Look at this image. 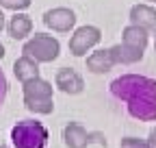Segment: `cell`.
<instances>
[{"mask_svg":"<svg viewBox=\"0 0 156 148\" xmlns=\"http://www.w3.org/2000/svg\"><path fill=\"white\" fill-rule=\"evenodd\" d=\"M108 91L115 100L126 105L130 118L156 122V79L143 74H122L108 85Z\"/></svg>","mask_w":156,"mask_h":148,"instance_id":"1","label":"cell"},{"mask_svg":"<svg viewBox=\"0 0 156 148\" xmlns=\"http://www.w3.org/2000/svg\"><path fill=\"white\" fill-rule=\"evenodd\" d=\"M11 142L15 148H46L48 128L39 120H20L11 128Z\"/></svg>","mask_w":156,"mask_h":148,"instance_id":"2","label":"cell"},{"mask_svg":"<svg viewBox=\"0 0 156 148\" xmlns=\"http://www.w3.org/2000/svg\"><path fill=\"white\" fill-rule=\"evenodd\" d=\"M24 87V105L33 113H41L48 116L54 111V102H52V85L44 79H33L28 83H22Z\"/></svg>","mask_w":156,"mask_h":148,"instance_id":"3","label":"cell"},{"mask_svg":"<svg viewBox=\"0 0 156 148\" xmlns=\"http://www.w3.org/2000/svg\"><path fill=\"white\" fill-rule=\"evenodd\" d=\"M58 50H61L58 39H54L52 35H46V33H35L24 44L22 52L37 63H50L58 57Z\"/></svg>","mask_w":156,"mask_h":148,"instance_id":"4","label":"cell"},{"mask_svg":"<svg viewBox=\"0 0 156 148\" xmlns=\"http://www.w3.org/2000/svg\"><path fill=\"white\" fill-rule=\"evenodd\" d=\"M63 142H65L67 148H87L89 144L106 146V137L102 133L87 131V128L83 124H78V122H69L63 128Z\"/></svg>","mask_w":156,"mask_h":148,"instance_id":"5","label":"cell"},{"mask_svg":"<svg viewBox=\"0 0 156 148\" xmlns=\"http://www.w3.org/2000/svg\"><path fill=\"white\" fill-rule=\"evenodd\" d=\"M102 39V33L98 26H80L69 39V52L76 57L87 54V50H91L98 42Z\"/></svg>","mask_w":156,"mask_h":148,"instance_id":"6","label":"cell"},{"mask_svg":"<svg viewBox=\"0 0 156 148\" xmlns=\"http://www.w3.org/2000/svg\"><path fill=\"white\" fill-rule=\"evenodd\" d=\"M44 24L52 31H58V33H65L69 31L74 24H76V15L72 9H65V7H56V9H50L44 13Z\"/></svg>","mask_w":156,"mask_h":148,"instance_id":"7","label":"cell"},{"mask_svg":"<svg viewBox=\"0 0 156 148\" xmlns=\"http://www.w3.org/2000/svg\"><path fill=\"white\" fill-rule=\"evenodd\" d=\"M54 85L63 91V94H80L85 89V83L80 79V74L72 68H61L54 76Z\"/></svg>","mask_w":156,"mask_h":148,"instance_id":"8","label":"cell"},{"mask_svg":"<svg viewBox=\"0 0 156 148\" xmlns=\"http://www.w3.org/2000/svg\"><path fill=\"white\" fill-rule=\"evenodd\" d=\"M122 46H126L128 50L136 52L143 57L145 52V46H147V31L145 28H139V26H126L124 33H122Z\"/></svg>","mask_w":156,"mask_h":148,"instance_id":"9","label":"cell"},{"mask_svg":"<svg viewBox=\"0 0 156 148\" xmlns=\"http://www.w3.org/2000/svg\"><path fill=\"white\" fill-rule=\"evenodd\" d=\"M130 24L145 31H156V11L147 5H134L130 9Z\"/></svg>","mask_w":156,"mask_h":148,"instance_id":"10","label":"cell"},{"mask_svg":"<svg viewBox=\"0 0 156 148\" xmlns=\"http://www.w3.org/2000/svg\"><path fill=\"white\" fill-rule=\"evenodd\" d=\"M13 74H15V79L22 81V83L39 79V63L33 61L30 57H26V54H22V57L13 63Z\"/></svg>","mask_w":156,"mask_h":148,"instance_id":"11","label":"cell"},{"mask_svg":"<svg viewBox=\"0 0 156 148\" xmlns=\"http://www.w3.org/2000/svg\"><path fill=\"white\" fill-rule=\"evenodd\" d=\"M115 65V59L111 50H95L87 57V70H91L93 74H104Z\"/></svg>","mask_w":156,"mask_h":148,"instance_id":"12","label":"cell"},{"mask_svg":"<svg viewBox=\"0 0 156 148\" xmlns=\"http://www.w3.org/2000/svg\"><path fill=\"white\" fill-rule=\"evenodd\" d=\"M30 28H33V22L24 13H15L11 17V22H9V35L13 39H24V37L30 33Z\"/></svg>","mask_w":156,"mask_h":148,"instance_id":"13","label":"cell"},{"mask_svg":"<svg viewBox=\"0 0 156 148\" xmlns=\"http://www.w3.org/2000/svg\"><path fill=\"white\" fill-rule=\"evenodd\" d=\"M0 7L11 9V11H24L30 7V0H0Z\"/></svg>","mask_w":156,"mask_h":148,"instance_id":"14","label":"cell"},{"mask_svg":"<svg viewBox=\"0 0 156 148\" xmlns=\"http://www.w3.org/2000/svg\"><path fill=\"white\" fill-rule=\"evenodd\" d=\"M119 148H152L147 139H139V137H124Z\"/></svg>","mask_w":156,"mask_h":148,"instance_id":"15","label":"cell"},{"mask_svg":"<svg viewBox=\"0 0 156 148\" xmlns=\"http://www.w3.org/2000/svg\"><path fill=\"white\" fill-rule=\"evenodd\" d=\"M7 91H9V83H7L5 72L0 70V107H2V102L7 100Z\"/></svg>","mask_w":156,"mask_h":148,"instance_id":"16","label":"cell"},{"mask_svg":"<svg viewBox=\"0 0 156 148\" xmlns=\"http://www.w3.org/2000/svg\"><path fill=\"white\" fill-rule=\"evenodd\" d=\"M147 142H150V146H152V148H156V128H152V131H150Z\"/></svg>","mask_w":156,"mask_h":148,"instance_id":"17","label":"cell"},{"mask_svg":"<svg viewBox=\"0 0 156 148\" xmlns=\"http://www.w3.org/2000/svg\"><path fill=\"white\" fill-rule=\"evenodd\" d=\"M5 28V15H2V11H0V31Z\"/></svg>","mask_w":156,"mask_h":148,"instance_id":"18","label":"cell"},{"mask_svg":"<svg viewBox=\"0 0 156 148\" xmlns=\"http://www.w3.org/2000/svg\"><path fill=\"white\" fill-rule=\"evenodd\" d=\"M2 57H5V46L0 44V59H2Z\"/></svg>","mask_w":156,"mask_h":148,"instance_id":"19","label":"cell"},{"mask_svg":"<svg viewBox=\"0 0 156 148\" xmlns=\"http://www.w3.org/2000/svg\"><path fill=\"white\" fill-rule=\"evenodd\" d=\"M154 48H156V31H154Z\"/></svg>","mask_w":156,"mask_h":148,"instance_id":"20","label":"cell"},{"mask_svg":"<svg viewBox=\"0 0 156 148\" xmlns=\"http://www.w3.org/2000/svg\"><path fill=\"white\" fill-rule=\"evenodd\" d=\"M0 148H9V146H7V144H0Z\"/></svg>","mask_w":156,"mask_h":148,"instance_id":"21","label":"cell"},{"mask_svg":"<svg viewBox=\"0 0 156 148\" xmlns=\"http://www.w3.org/2000/svg\"><path fill=\"white\" fill-rule=\"evenodd\" d=\"M150 2H156V0H150Z\"/></svg>","mask_w":156,"mask_h":148,"instance_id":"22","label":"cell"}]
</instances>
